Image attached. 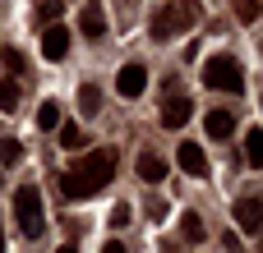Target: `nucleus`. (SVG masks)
Segmentation results:
<instances>
[{"label":"nucleus","mask_w":263,"mask_h":253,"mask_svg":"<svg viewBox=\"0 0 263 253\" xmlns=\"http://www.w3.org/2000/svg\"><path fill=\"white\" fill-rule=\"evenodd\" d=\"M111 175H116V152L111 147H97V152H88L69 175H60V194L74 203V198H92L97 189H106L111 184Z\"/></svg>","instance_id":"obj_1"},{"label":"nucleus","mask_w":263,"mask_h":253,"mask_svg":"<svg viewBox=\"0 0 263 253\" xmlns=\"http://www.w3.org/2000/svg\"><path fill=\"white\" fill-rule=\"evenodd\" d=\"M203 18V9H199V0H166L157 14H153V41H166V37H176V32H190L194 23Z\"/></svg>","instance_id":"obj_2"},{"label":"nucleus","mask_w":263,"mask_h":253,"mask_svg":"<svg viewBox=\"0 0 263 253\" xmlns=\"http://www.w3.org/2000/svg\"><path fill=\"white\" fill-rule=\"evenodd\" d=\"M14 221H18V230H23L28 240H42V230H46L42 189H32V184H18V189H14Z\"/></svg>","instance_id":"obj_3"},{"label":"nucleus","mask_w":263,"mask_h":253,"mask_svg":"<svg viewBox=\"0 0 263 253\" xmlns=\"http://www.w3.org/2000/svg\"><path fill=\"white\" fill-rule=\"evenodd\" d=\"M203 83L213 92H245V69H240L236 55H213L203 65Z\"/></svg>","instance_id":"obj_4"},{"label":"nucleus","mask_w":263,"mask_h":253,"mask_svg":"<svg viewBox=\"0 0 263 253\" xmlns=\"http://www.w3.org/2000/svg\"><path fill=\"white\" fill-rule=\"evenodd\" d=\"M176 166H180L185 175L203 180V175H208V152H203L199 143H180V147H176Z\"/></svg>","instance_id":"obj_5"},{"label":"nucleus","mask_w":263,"mask_h":253,"mask_svg":"<svg viewBox=\"0 0 263 253\" xmlns=\"http://www.w3.org/2000/svg\"><path fill=\"white\" fill-rule=\"evenodd\" d=\"M236 226H240L245 235L263 230V203L259 198H236Z\"/></svg>","instance_id":"obj_6"},{"label":"nucleus","mask_w":263,"mask_h":253,"mask_svg":"<svg viewBox=\"0 0 263 253\" xmlns=\"http://www.w3.org/2000/svg\"><path fill=\"white\" fill-rule=\"evenodd\" d=\"M116 88H120V97H143V88H148V69H143V65H125V69L116 74Z\"/></svg>","instance_id":"obj_7"},{"label":"nucleus","mask_w":263,"mask_h":253,"mask_svg":"<svg viewBox=\"0 0 263 253\" xmlns=\"http://www.w3.org/2000/svg\"><path fill=\"white\" fill-rule=\"evenodd\" d=\"M190 115H194V101L190 97H166V106H162V124L166 129H185Z\"/></svg>","instance_id":"obj_8"},{"label":"nucleus","mask_w":263,"mask_h":253,"mask_svg":"<svg viewBox=\"0 0 263 253\" xmlns=\"http://www.w3.org/2000/svg\"><path fill=\"white\" fill-rule=\"evenodd\" d=\"M65 51H69V32L65 28H46L42 32V55L46 60H65Z\"/></svg>","instance_id":"obj_9"},{"label":"nucleus","mask_w":263,"mask_h":253,"mask_svg":"<svg viewBox=\"0 0 263 253\" xmlns=\"http://www.w3.org/2000/svg\"><path fill=\"white\" fill-rule=\"evenodd\" d=\"M79 32H83V37H102V32H106V14H102V5H83V14H79Z\"/></svg>","instance_id":"obj_10"},{"label":"nucleus","mask_w":263,"mask_h":253,"mask_svg":"<svg viewBox=\"0 0 263 253\" xmlns=\"http://www.w3.org/2000/svg\"><path fill=\"white\" fill-rule=\"evenodd\" d=\"M203 129H208V138H231L236 115H231V111H208V115H203Z\"/></svg>","instance_id":"obj_11"},{"label":"nucleus","mask_w":263,"mask_h":253,"mask_svg":"<svg viewBox=\"0 0 263 253\" xmlns=\"http://www.w3.org/2000/svg\"><path fill=\"white\" fill-rule=\"evenodd\" d=\"M139 175H143L148 184H157V180L166 175V161H162L157 152H139Z\"/></svg>","instance_id":"obj_12"},{"label":"nucleus","mask_w":263,"mask_h":253,"mask_svg":"<svg viewBox=\"0 0 263 253\" xmlns=\"http://www.w3.org/2000/svg\"><path fill=\"white\" fill-rule=\"evenodd\" d=\"M180 240H190V244H203V240H208V230H203V217H199V212H185V217H180Z\"/></svg>","instance_id":"obj_13"},{"label":"nucleus","mask_w":263,"mask_h":253,"mask_svg":"<svg viewBox=\"0 0 263 253\" xmlns=\"http://www.w3.org/2000/svg\"><path fill=\"white\" fill-rule=\"evenodd\" d=\"M245 166H263V129H250L245 134Z\"/></svg>","instance_id":"obj_14"},{"label":"nucleus","mask_w":263,"mask_h":253,"mask_svg":"<svg viewBox=\"0 0 263 253\" xmlns=\"http://www.w3.org/2000/svg\"><path fill=\"white\" fill-rule=\"evenodd\" d=\"M97 106H102V88H97V83H83V88H79V111L92 115Z\"/></svg>","instance_id":"obj_15"},{"label":"nucleus","mask_w":263,"mask_h":253,"mask_svg":"<svg viewBox=\"0 0 263 253\" xmlns=\"http://www.w3.org/2000/svg\"><path fill=\"white\" fill-rule=\"evenodd\" d=\"M60 124V101H42L37 106V129H55Z\"/></svg>","instance_id":"obj_16"},{"label":"nucleus","mask_w":263,"mask_h":253,"mask_svg":"<svg viewBox=\"0 0 263 253\" xmlns=\"http://www.w3.org/2000/svg\"><path fill=\"white\" fill-rule=\"evenodd\" d=\"M23 161V143L18 138H0V166H18Z\"/></svg>","instance_id":"obj_17"},{"label":"nucleus","mask_w":263,"mask_h":253,"mask_svg":"<svg viewBox=\"0 0 263 253\" xmlns=\"http://www.w3.org/2000/svg\"><path fill=\"white\" fill-rule=\"evenodd\" d=\"M18 106V78H0V111L9 115Z\"/></svg>","instance_id":"obj_18"},{"label":"nucleus","mask_w":263,"mask_h":253,"mask_svg":"<svg viewBox=\"0 0 263 253\" xmlns=\"http://www.w3.org/2000/svg\"><path fill=\"white\" fill-rule=\"evenodd\" d=\"M60 9H65V0H42V9H37V18H42L46 28H55V18H60Z\"/></svg>","instance_id":"obj_19"},{"label":"nucleus","mask_w":263,"mask_h":253,"mask_svg":"<svg viewBox=\"0 0 263 253\" xmlns=\"http://www.w3.org/2000/svg\"><path fill=\"white\" fill-rule=\"evenodd\" d=\"M236 18L240 23H254L259 18V0H236Z\"/></svg>","instance_id":"obj_20"},{"label":"nucleus","mask_w":263,"mask_h":253,"mask_svg":"<svg viewBox=\"0 0 263 253\" xmlns=\"http://www.w3.org/2000/svg\"><path fill=\"white\" fill-rule=\"evenodd\" d=\"M60 143H65V147H79V143H83V129H79V124H65V129H60Z\"/></svg>","instance_id":"obj_21"},{"label":"nucleus","mask_w":263,"mask_h":253,"mask_svg":"<svg viewBox=\"0 0 263 253\" xmlns=\"http://www.w3.org/2000/svg\"><path fill=\"white\" fill-rule=\"evenodd\" d=\"M106 221H111V226H116V230H120V226H125V221H129V207H125V203H116V207H111V217H106Z\"/></svg>","instance_id":"obj_22"},{"label":"nucleus","mask_w":263,"mask_h":253,"mask_svg":"<svg viewBox=\"0 0 263 253\" xmlns=\"http://www.w3.org/2000/svg\"><path fill=\"white\" fill-rule=\"evenodd\" d=\"M5 65H9V74H23V55L18 51H5Z\"/></svg>","instance_id":"obj_23"},{"label":"nucleus","mask_w":263,"mask_h":253,"mask_svg":"<svg viewBox=\"0 0 263 253\" xmlns=\"http://www.w3.org/2000/svg\"><path fill=\"white\" fill-rule=\"evenodd\" d=\"M148 217H153V221H162V217H166V203H162V198H153V203H148Z\"/></svg>","instance_id":"obj_24"},{"label":"nucleus","mask_w":263,"mask_h":253,"mask_svg":"<svg viewBox=\"0 0 263 253\" xmlns=\"http://www.w3.org/2000/svg\"><path fill=\"white\" fill-rule=\"evenodd\" d=\"M222 249H227V253H245V249H240V235H222Z\"/></svg>","instance_id":"obj_25"},{"label":"nucleus","mask_w":263,"mask_h":253,"mask_svg":"<svg viewBox=\"0 0 263 253\" xmlns=\"http://www.w3.org/2000/svg\"><path fill=\"white\" fill-rule=\"evenodd\" d=\"M102 253H125V244H116V240H111V244H102Z\"/></svg>","instance_id":"obj_26"},{"label":"nucleus","mask_w":263,"mask_h":253,"mask_svg":"<svg viewBox=\"0 0 263 253\" xmlns=\"http://www.w3.org/2000/svg\"><path fill=\"white\" fill-rule=\"evenodd\" d=\"M55 253H79V249H74V244H65V249H55Z\"/></svg>","instance_id":"obj_27"},{"label":"nucleus","mask_w":263,"mask_h":253,"mask_svg":"<svg viewBox=\"0 0 263 253\" xmlns=\"http://www.w3.org/2000/svg\"><path fill=\"white\" fill-rule=\"evenodd\" d=\"M0 253H5V230H0Z\"/></svg>","instance_id":"obj_28"}]
</instances>
